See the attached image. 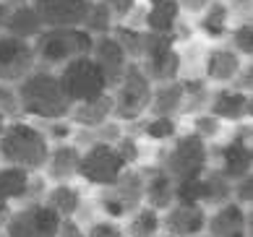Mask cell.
<instances>
[{
	"mask_svg": "<svg viewBox=\"0 0 253 237\" xmlns=\"http://www.w3.org/2000/svg\"><path fill=\"white\" fill-rule=\"evenodd\" d=\"M16 94H18L21 115H29L40 122L68 118L71 107H73L58 79V73H52L47 68H34L16 86Z\"/></svg>",
	"mask_w": 253,
	"mask_h": 237,
	"instance_id": "1",
	"label": "cell"
},
{
	"mask_svg": "<svg viewBox=\"0 0 253 237\" xmlns=\"http://www.w3.org/2000/svg\"><path fill=\"white\" fill-rule=\"evenodd\" d=\"M50 141L40 125L26 120H11L0 133V164L26 172H42L50 154Z\"/></svg>",
	"mask_w": 253,
	"mask_h": 237,
	"instance_id": "2",
	"label": "cell"
},
{
	"mask_svg": "<svg viewBox=\"0 0 253 237\" xmlns=\"http://www.w3.org/2000/svg\"><path fill=\"white\" fill-rule=\"evenodd\" d=\"M94 37L84 29H42V34L32 42L34 58L42 68H63L65 63L84 58L91 52Z\"/></svg>",
	"mask_w": 253,
	"mask_h": 237,
	"instance_id": "3",
	"label": "cell"
},
{
	"mask_svg": "<svg viewBox=\"0 0 253 237\" xmlns=\"http://www.w3.org/2000/svg\"><path fill=\"white\" fill-rule=\"evenodd\" d=\"M110 91H112L110 94V99H112V120L123 125V122H138L149 112L154 83L146 79V73L138 68L136 63H130L126 76Z\"/></svg>",
	"mask_w": 253,
	"mask_h": 237,
	"instance_id": "4",
	"label": "cell"
},
{
	"mask_svg": "<svg viewBox=\"0 0 253 237\" xmlns=\"http://www.w3.org/2000/svg\"><path fill=\"white\" fill-rule=\"evenodd\" d=\"M157 164L170 175L175 183L199 177L209 169V146L196 133H183L170 141V146L162 151Z\"/></svg>",
	"mask_w": 253,
	"mask_h": 237,
	"instance_id": "5",
	"label": "cell"
},
{
	"mask_svg": "<svg viewBox=\"0 0 253 237\" xmlns=\"http://www.w3.org/2000/svg\"><path fill=\"white\" fill-rule=\"evenodd\" d=\"M58 79L63 83L65 94H68L71 104L91 102V99H99V97H105V94H110L105 76L97 68V63L91 60V55H84V58L65 63L58 73Z\"/></svg>",
	"mask_w": 253,
	"mask_h": 237,
	"instance_id": "6",
	"label": "cell"
},
{
	"mask_svg": "<svg viewBox=\"0 0 253 237\" xmlns=\"http://www.w3.org/2000/svg\"><path fill=\"white\" fill-rule=\"evenodd\" d=\"M97 206L107 219H126L133 214L138 206H144V185H141V172L136 167H128L112 185L99 188Z\"/></svg>",
	"mask_w": 253,
	"mask_h": 237,
	"instance_id": "7",
	"label": "cell"
},
{
	"mask_svg": "<svg viewBox=\"0 0 253 237\" xmlns=\"http://www.w3.org/2000/svg\"><path fill=\"white\" fill-rule=\"evenodd\" d=\"M136 65L146 73V79L154 86L157 83L177 81V73H180V52L175 50V40L172 37L146 32L144 52H141V58H138Z\"/></svg>",
	"mask_w": 253,
	"mask_h": 237,
	"instance_id": "8",
	"label": "cell"
},
{
	"mask_svg": "<svg viewBox=\"0 0 253 237\" xmlns=\"http://www.w3.org/2000/svg\"><path fill=\"white\" fill-rule=\"evenodd\" d=\"M128 169L123 157L118 154L115 144H89L81 149L79 177L94 188H107Z\"/></svg>",
	"mask_w": 253,
	"mask_h": 237,
	"instance_id": "9",
	"label": "cell"
},
{
	"mask_svg": "<svg viewBox=\"0 0 253 237\" xmlns=\"http://www.w3.org/2000/svg\"><path fill=\"white\" fill-rule=\"evenodd\" d=\"M60 227V216L44 201L24 203L13 208L5 219V237H55Z\"/></svg>",
	"mask_w": 253,
	"mask_h": 237,
	"instance_id": "10",
	"label": "cell"
},
{
	"mask_svg": "<svg viewBox=\"0 0 253 237\" xmlns=\"http://www.w3.org/2000/svg\"><path fill=\"white\" fill-rule=\"evenodd\" d=\"M37 68L32 42L0 34V83H21Z\"/></svg>",
	"mask_w": 253,
	"mask_h": 237,
	"instance_id": "11",
	"label": "cell"
},
{
	"mask_svg": "<svg viewBox=\"0 0 253 237\" xmlns=\"http://www.w3.org/2000/svg\"><path fill=\"white\" fill-rule=\"evenodd\" d=\"M91 0H34V11L44 29H81Z\"/></svg>",
	"mask_w": 253,
	"mask_h": 237,
	"instance_id": "12",
	"label": "cell"
},
{
	"mask_svg": "<svg viewBox=\"0 0 253 237\" xmlns=\"http://www.w3.org/2000/svg\"><path fill=\"white\" fill-rule=\"evenodd\" d=\"M219 172L235 183L240 177H248L253 169V151H251V128H240L227 144L219 149Z\"/></svg>",
	"mask_w": 253,
	"mask_h": 237,
	"instance_id": "13",
	"label": "cell"
},
{
	"mask_svg": "<svg viewBox=\"0 0 253 237\" xmlns=\"http://www.w3.org/2000/svg\"><path fill=\"white\" fill-rule=\"evenodd\" d=\"M209 237H251V211L235 201H227L206 216V232Z\"/></svg>",
	"mask_w": 253,
	"mask_h": 237,
	"instance_id": "14",
	"label": "cell"
},
{
	"mask_svg": "<svg viewBox=\"0 0 253 237\" xmlns=\"http://www.w3.org/2000/svg\"><path fill=\"white\" fill-rule=\"evenodd\" d=\"M206 211L199 203H172L162 211V232L172 237H199L206 232Z\"/></svg>",
	"mask_w": 253,
	"mask_h": 237,
	"instance_id": "15",
	"label": "cell"
},
{
	"mask_svg": "<svg viewBox=\"0 0 253 237\" xmlns=\"http://www.w3.org/2000/svg\"><path fill=\"white\" fill-rule=\"evenodd\" d=\"M89 55H91V60L97 63V68L102 71V76H105V81H107L110 89L123 79L126 71H128V65H130L128 55L123 52V47L115 42V37H112V34L97 37Z\"/></svg>",
	"mask_w": 253,
	"mask_h": 237,
	"instance_id": "16",
	"label": "cell"
},
{
	"mask_svg": "<svg viewBox=\"0 0 253 237\" xmlns=\"http://www.w3.org/2000/svg\"><path fill=\"white\" fill-rule=\"evenodd\" d=\"M138 172H141V185H144V206L162 214L165 208H170L175 203V180L157 162L146 164Z\"/></svg>",
	"mask_w": 253,
	"mask_h": 237,
	"instance_id": "17",
	"label": "cell"
},
{
	"mask_svg": "<svg viewBox=\"0 0 253 237\" xmlns=\"http://www.w3.org/2000/svg\"><path fill=\"white\" fill-rule=\"evenodd\" d=\"M79 162H81V146L79 144H55L50 146L47 162H44V177L50 185L58 183H71L73 177H79Z\"/></svg>",
	"mask_w": 253,
	"mask_h": 237,
	"instance_id": "18",
	"label": "cell"
},
{
	"mask_svg": "<svg viewBox=\"0 0 253 237\" xmlns=\"http://www.w3.org/2000/svg\"><path fill=\"white\" fill-rule=\"evenodd\" d=\"M206 112H211L222 122H243L251 118V94L238 89H217L209 97Z\"/></svg>",
	"mask_w": 253,
	"mask_h": 237,
	"instance_id": "19",
	"label": "cell"
},
{
	"mask_svg": "<svg viewBox=\"0 0 253 237\" xmlns=\"http://www.w3.org/2000/svg\"><path fill=\"white\" fill-rule=\"evenodd\" d=\"M29 177L32 172H26V169L0 164V211L3 214H11L13 208L26 203Z\"/></svg>",
	"mask_w": 253,
	"mask_h": 237,
	"instance_id": "20",
	"label": "cell"
},
{
	"mask_svg": "<svg viewBox=\"0 0 253 237\" xmlns=\"http://www.w3.org/2000/svg\"><path fill=\"white\" fill-rule=\"evenodd\" d=\"M144 26L152 34H162L175 40V29L180 26V8H177L175 0H149V8L144 13Z\"/></svg>",
	"mask_w": 253,
	"mask_h": 237,
	"instance_id": "21",
	"label": "cell"
},
{
	"mask_svg": "<svg viewBox=\"0 0 253 237\" xmlns=\"http://www.w3.org/2000/svg\"><path fill=\"white\" fill-rule=\"evenodd\" d=\"M68 120H71L73 128H84V130L102 128L105 122L112 120V99H110V94H105V97H99V99H91V102L73 104Z\"/></svg>",
	"mask_w": 253,
	"mask_h": 237,
	"instance_id": "22",
	"label": "cell"
},
{
	"mask_svg": "<svg viewBox=\"0 0 253 237\" xmlns=\"http://www.w3.org/2000/svg\"><path fill=\"white\" fill-rule=\"evenodd\" d=\"M42 21L37 16L34 5H13L8 8V18H5V29L3 34H11L18 37V40H26V42H34L37 37L42 34Z\"/></svg>",
	"mask_w": 253,
	"mask_h": 237,
	"instance_id": "23",
	"label": "cell"
},
{
	"mask_svg": "<svg viewBox=\"0 0 253 237\" xmlns=\"http://www.w3.org/2000/svg\"><path fill=\"white\" fill-rule=\"evenodd\" d=\"M227 201H232V183L219 169H206L199 177V206L217 208Z\"/></svg>",
	"mask_w": 253,
	"mask_h": 237,
	"instance_id": "24",
	"label": "cell"
},
{
	"mask_svg": "<svg viewBox=\"0 0 253 237\" xmlns=\"http://www.w3.org/2000/svg\"><path fill=\"white\" fill-rule=\"evenodd\" d=\"M240 68H243V60L232 47L230 50L227 47H217V50L206 55V79L214 83H232Z\"/></svg>",
	"mask_w": 253,
	"mask_h": 237,
	"instance_id": "25",
	"label": "cell"
},
{
	"mask_svg": "<svg viewBox=\"0 0 253 237\" xmlns=\"http://www.w3.org/2000/svg\"><path fill=\"white\" fill-rule=\"evenodd\" d=\"M44 203H47L60 219H76V214L81 211V191L73 183H58L50 185L47 193H44Z\"/></svg>",
	"mask_w": 253,
	"mask_h": 237,
	"instance_id": "26",
	"label": "cell"
},
{
	"mask_svg": "<svg viewBox=\"0 0 253 237\" xmlns=\"http://www.w3.org/2000/svg\"><path fill=\"white\" fill-rule=\"evenodd\" d=\"M149 112L152 115H165V118H175V112H183V81L157 83L152 91Z\"/></svg>",
	"mask_w": 253,
	"mask_h": 237,
	"instance_id": "27",
	"label": "cell"
},
{
	"mask_svg": "<svg viewBox=\"0 0 253 237\" xmlns=\"http://www.w3.org/2000/svg\"><path fill=\"white\" fill-rule=\"evenodd\" d=\"M230 5L222 3V0H211L209 5L201 11L199 18V32L209 40H222L230 29Z\"/></svg>",
	"mask_w": 253,
	"mask_h": 237,
	"instance_id": "28",
	"label": "cell"
},
{
	"mask_svg": "<svg viewBox=\"0 0 253 237\" xmlns=\"http://www.w3.org/2000/svg\"><path fill=\"white\" fill-rule=\"evenodd\" d=\"M123 232L126 237H157L162 232V214L149 206H138L133 214L126 216Z\"/></svg>",
	"mask_w": 253,
	"mask_h": 237,
	"instance_id": "29",
	"label": "cell"
},
{
	"mask_svg": "<svg viewBox=\"0 0 253 237\" xmlns=\"http://www.w3.org/2000/svg\"><path fill=\"white\" fill-rule=\"evenodd\" d=\"M81 29L86 32L89 37H107L112 29H115V18H112V13L107 11L105 5H99L97 0H91L89 3V11L86 16H84V24H81Z\"/></svg>",
	"mask_w": 253,
	"mask_h": 237,
	"instance_id": "30",
	"label": "cell"
},
{
	"mask_svg": "<svg viewBox=\"0 0 253 237\" xmlns=\"http://www.w3.org/2000/svg\"><path fill=\"white\" fill-rule=\"evenodd\" d=\"M141 133L152 141H159V144H167L177 136V122L175 118H165V115H149L141 125Z\"/></svg>",
	"mask_w": 253,
	"mask_h": 237,
	"instance_id": "31",
	"label": "cell"
},
{
	"mask_svg": "<svg viewBox=\"0 0 253 237\" xmlns=\"http://www.w3.org/2000/svg\"><path fill=\"white\" fill-rule=\"evenodd\" d=\"M222 125H224V122L217 120L211 112H199V115L193 118V133L199 136L201 141H206V144L214 141V138L222 133Z\"/></svg>",
	"mask_w": 253,
	"mask_h": 237,
	"instance_id": "32",
	"label": "cell"
},
{
	"mask_svg": "<svg viewBox=\"0 0 253 237\" xmlns=\"http://www.w3.org/2000/svg\"><path fill=\"white\" fill-rule=\"evenodd\" d=\"M232 50H235L240 58L243 55L251 58V52H253V26H251V21H240L235 29H232Z\"/></svg>",
	"mask_w": 253,
	"mask_h": 237,
	"instance_id": "33",
	"label": "cell"
},
{
	"mask_svg": "<svg viewBox=\"0 0 253 237\" xmlns=\"http://www.w3.org/2000/svg\"><path fill=\"white\" fill-rule=\"evenodd\" d=\"M0 115L8 122L16 120V115H21V107H18V94L11 83H0Z\"/></svg>",
	"mask_w": 253,
	"mask_h": 237,
	"instance_id": "34",
	"label": "cell"
},
{
	"mask_svg": "<svg viewBox=\"0 0 253 237\" xmlns=\"http://www.w3.org/2000/svg\"><path fill=\"white\" fill-rule=\"evenodd\" d=\"M42 133L47 136V141L52 144H65L71 136H73V125H71V120L68 118H63V120H50V122H42Z\"/></svg>",
	"mask_w": 253,
	"mask_h": 237,
	"instance_id": "35",
	"label": "cell"
},
{
	"mask_svg": "<svg viewBox=\"0 0 253 237\" xmlns=\"http://www.w3.org/2000/svg\"><path fill=\"white\" fill-rule=\"evenodd\" d=\"M86 237H126V232L120 222L105 216V219H94L86 227Z\"/></svg>",
	"mask_w": 253,
	"mask_h": 237,
	"instance_id": "36",
	"label": "cell"
},
{
	"mask_svg": "<svg viewBox=\"0 0 253 237\" xmlns=\"http://www.w3.org/2000/svg\"><path fill=\"white\" fill-rule=\"evenodd\" d=\"M115 149H118V154L123 157V162L128 164V167H133L136 162H138V154H141V149H138V141L133 138V136H120L118 141H115Z\"/></svg>",
	"mask_w": 253,
	"mask_h": 237,
	"instance_id": "37",
	"label": "cell"
},
{
	"mask_svg": "<svg viewBox=\"0 0 253 237\" xmlns=\"http://www.w3.org/2000/svg\"><path fill=\"white\" fill-rule=\"evenodd\" d=\"M99 5H105L112 13V18H128L130 13H136L138 0H97Z\"/></svg>",
	"mask_w": 253,
	"mask_h": 237,
	"instance_id": "38",
	"label": "cell"
},
{
	"mask_svg": "<svg viewBox=\"0 0 253 237\" xmlns=\"http://www.w3.org/2000/svg\"><path fill=\"white\" fill-rule=\"evenodd\" d=\"M251 198H253V177H240L232 183V201L240 203V206H251Z\"/></svg>",
	"mask_w": 253,
	"mask_h": 237,
	"instance_id": "39",
	"label": "cell"
},
{
	"mask_svg": "<svg viewBox=\"0 0 253 237\" xmlns=\"http://www.w3.org/2000/svg\"><path fill=\"white\" fill-rule=\"evenodd\" d=\"M55 237H86V230L76 219H60V227H58V235Z\"/></svg>",
	"mask_w": 253,
	"mask_h": 237,
	"instance_id": "40",
	"label": "cell"
},
{
	"mask_svg": "<svg viewBox=\"0 0 253 237\" xmlns=\"http://www.w3.org/2000/svg\"><path fill=\"white\" fill-rule=\"evenodd\" d=\"M177 3V8L180 11H188V13H201L206 5L211 3V0H175Z\"/></svg>",
	"mask_w": 253,
	"mask_h": 237,
	"instance_id": "41",
	"label": "cell"
},
{
	"mask_svg": "<svg viewBox=\"0 0 253 237\" xmlns=\"http://www.w3.org/2000/svg\"><path fill=\"white\" fill-rule=\"evenodd\" d=\"M5 18H8V5L0 0V34H3V29H5Z\"/></svg>",
	"mask_w": 253,
	"mask_h": 237,
	"instance_id": "42",
	"label": "cell"
},
{
	"mask_svg": "<svg viewBox=\"0 0 253 237\" xmlns=\"http://www.w3.org/2000/svg\"><path fill=\"white\" fill-rule=\"evenodd\" d=\"M3 3H5L8 8H13V5H32L34 0H3Z\"/></svg>",
	"mask_w": 253,
	"mask_h": 237,
	"instance_id": "43",
	"label": "cell"
},
{
	"mask_svg": "<svg viewBox=\"0 0 253 237\" xmlns=\"http://www.w3.org/2000/svg\"><path fill=\"white\" fill-rule=\"evenodd\" d=\"M5 219H8V214H3V211H0V235L5 232Z\"/></svg>",
	"mask_w": 253,
	"mask_h": 237,
	"instance_id": "44",
	"label": "cell"
},
{
	"mask_svg": "<svg viewBox=\"0 0 253 237\" xmlns=\"http://www.w3.org/2000/svg\"><path fill=\"white\" fill-rule=\"evenodd\" d=\"M5 125H8V120H5L3 115H0V133H3V128H5Z\"/></svg>",
	"mask_w": 253,
	"mask_h": 237,
	"instance_id": "45",
	"label": "cell"
},
{
	"mask_svg": "<svg viewBox=\"0 0 253 237\" xmlns=\"http://www.w3.org/2000/svg\"><path fill=\"white\" fill-rule=\"evenodd\" d=\"M157 237H172V235H167V232H159Z\"/></svg>",
	"mask_w": 253,
	"mask_h": 237,
	"instance_id": "46",
	"label": "cell"
},
{
	"mask_svg": "<svg viewBox=\"0 0 253 237\" xmlns=\"http://www.w3.org/2000/svg\"><path fill=\"white\" fill-rule=\"evenodd\" d=\"M199 237H209V235H199Z\"/></svg>",
	"mask_w": 253,
	"mask_h": 237,
	"instance_id": "47",
	"label": "cell"
},
{
	"mask_svg": "<svg viewBox=\"0 0 253 237\" xmlns=\"http://www.w3.org/2000/svg\"><path fill=\"white\" fill-rule=\"evenodd\" d=\"M0 237H5V235H0Z\"/></svg>",
	"mask_w": 253,
	"mask_h": 237,
	"instance_id": "48",
	"label": "cell"
}]
</instances>
